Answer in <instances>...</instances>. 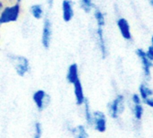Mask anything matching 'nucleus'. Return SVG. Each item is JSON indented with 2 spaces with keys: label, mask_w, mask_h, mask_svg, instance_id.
<instances>
[{
  "label": "nucleus",
  "mask_w": 153,
  "mask_h": 138,
  "mask_svg": "<svg viewBox=\"0 0 153 138\" xmlns=\"http://www.w3.org/2000/svg\"><path fill=\"white\" fill-rule=\"evenodd\" d=\"M7 58L13 65L16 75L20 77H25L30 71V62L23 55L7 54Z\"/></svg>",
  "instance_id": "nucleus-1"
},
{
  "label": "nucleus",
  "mask_w": 153,
  "mask_h": 138,
  "mask_svg": "<svg viewBox=\"0 0 153 138\" xmlns=\"http://www.w3.org/2000/svg\"><path fill=\"white\" fill-rule=\"evenodd\" d=\"M22 4L14 3L4 5L0 13V25L16 22L21 15Z\"/></svg>",
  "instance_id": "nucleus-2"
},
{
  "label": "nucleus",
  "mask_w": 153,
  "mask_h": 138,
  "mask_svg": "<svg viewBox=\"0 0 153 138\" xmlns=\"http://www.w3.org/2000/svg\"><path fill=\"white\" fill-rule=\"evenodd\" d=\"M31 100L36 110L39 112H43L50 104L51 97L45 90L38 89L32 93Z\"/></svg>",
  "instance_id": "nucleus-3"
},
{
  "label": "nucleus",
  "mask_w": 153,
  "mask_h": 138,
  "mask_svg": "<svg viewBox=\"0 0 153 138\" xmlns=\"http://www.w3.org/2000/svg\"><path fill=\"white\" fill-rule=\"evenodd\" d=\"M52 37H53L52 21L48 15H46L43 18L41 37H40L41 45L44 49H47V50L49 49V48L51 46V42H52Z\"/></svg>",
  "instance_id": "nucleus-4"
},
{
  "label": "nucleus",
  "mask_w": 153,
  "mask_h": 138,
  "mask_svg": "<svg viewBox=\"0 0 153 138\" xmlns=\"http://www.w3.org/2000/svg\"><path fill=\"white\" fill-rule=\"evenodd\" d=\"M126 109V99L123 94H117L112 101L108 103V111L110 118L117 119L124 112Z\"/></svg>",
  "instance_id": "nucleus-5"
},
{
  "label": "nucleus",
  "mask_w": 153,
  "mask_h": 138,
  "mask_svg": "<svg viewBox=\"0 0 153 138\" xmlns=\"http://www.w3.org/2000/svg\"><path fill=\"white\" fill-rule=\"evenodd\" d=\"M135 54L142 65L143 74L146 80H150L152 78V68L153 67V62L148 57L146 51L143 48H137Z\"/></svg>",
  "instance_id": "nucleus-6"
},
{
  "label": "nucleus",
  "mask_w": 153,
  "mask_h": 138,
  "mask_svg": "<svg viewBox=\"0 0 153 138\" xmlns=\"http://www.w3.org/2000/svg\"><path fill=\"white\" fill-rule=\"evenodd\" d=\"M117 27L120 32V35L126 41H131L133 40L131 25L127 19L123 16H118L116 20Z\"/></svg>",
  "instance_id": "nucleus-7"
},
{
  "label": "nucleus",
  "mask_w": 153,
  "mask_h": 138,
  "mask_svg": "<svg viewBox=\"0 0 153 138\" xmlns=\"http://www.w3.org/2000/svg\"><path fill=\"white\" fill-rule=\"evenodd\" d=\"M96 40L101 57L103 59L107 58V57L108 56V48L105 36L104 28H100V27L96 28Z\"/></svg>",
  "instance_id": "nucleus-8"
},
{
  "label": "nucleus",
  "mask_w": 153,
  "mask_h": 138,
  "mask_svg": "<svg viewBox=\"0 0 153 138\" xmlns=\"http://www.w3.org/2000/svg\"><path fill=\"white\" fill-rule=\"evenodd\" d=\"M92 127L99 133H105L108 127L107 116L104 112L97 110L93 112V121Z\"/></svg>",
  "instance_id": "nucleus-9"
},
{
  "label": "nucleus",
  "mask_w": 153,
  "mask_h": 138,
  "mask_svg": "<svg viewBox=\"0 0 153 138\" xmlns=\"http://www.w3.org/2000/svg\"><path fill=\"white\" fill-rule=\"evenodd\" d=\"M62 19L65 22H70L74 17V5L72 0H63L61 4Z\"/></svg>",
  "instance_id": "nucleus-10"
},
{
  "label": "nucleus",
  "mask_w": 153,
  "mask_h": 138,
  "mask_svg": "<svg viewBox=\"0 0 153 138\" xmlns=\"http://www.w3.org/2000/svg\"><path fill=\"white\" fill-rule=\"evenodd\" d=\"M73 87H74V100H75L76 105L82 106L87 98L84 94V90H83V86H82L81 79L76 81L73 84Z\"/></svg>",
  "instance_id": "nucleus-11"
},
{
  "label": "nucleus",
  "mask_w": 153,
  "mask_h": 138,
  "mask_svg": "<svg viewBox=\"0 0 153 138\" xmlns=\"http://www.w3.org/2000/svg\"><path fill=\"white\" fill-rule=\"evenodd\" d=\"M66 82L73 85L76 81L80 79V73H79V66L76 63H72L69 65L67 71H66V75H65Z\"/></svg>",
  "instance_id": "nucleus-12"
},
{
  "label": "nucleus",
  "mask_w": 153,
  "mask_h": 138,
  "mask_svg": "<svg viewBox=\"0 0 153 138\" xmlns=\"http://www.w3.org/2000/svg\"><path fill=\"white\" fill-rule=\"evenodd\" d=\"M69 132L74 138H89V133L84 125H77L75 127H70Z\"/></svg>",
  "instance_id": "nucleus-13"
},
{
  "label": "nucleus",
  "mask_w": 153,
  "mask_h": 138,
  "mask_svg": "<svg viewBox=\"0 0 153 138\" xmlns=\"http://www.w3.org/2000/svg\"><path fill=\"white\" fill-rule=\"evenodd\" d=\"M30 14L35 20H41L45 15V10L41 4H33L30 6Z\"/></svg>",
  "instance_id": "nucleus-14"
},
{
  "label": "nucleus",
  "mask_w": 153,
  "mask_h": 138,
  "mask_svg": "<svg viewBox=\"0 0 153 138\" xmlns=\"http://www.w3.org/2000/svg\"><path fill=\"white\" fill-rule=\"evenodd\" d=\"M93 17L95 19V22H96V25L97 27H100V28H105L106 26V15L104 13V12L95 6V8L93 9Z\"/></svg>",
  "instance_id": "nucleus-15"
},
{
  "label": "nucleus",
  "mask_w": 153,
  "mask_h": 138,
  "mask_svg": "<svg viewBox=\"0 0 153 138\" xmlns=\"http://www.w3.org/2000/svg\"><path fill=\"white\" fill-rule=\"evenodd\" d=\"M83 111H84V119H85V122L88 126H91L92 127V121H93V112L91 110L90 102L88 101V99H86V101L83 103Z\"/></svg>",
  "instance_id": "nucleus-16"
},
{
  "label": "nucleus",
  "mask_w": 153,
  "mask_h": 138,
  "mask_svg": "<svg viewBox=\"0 0 153 138\" xmlns=\"http://www.w3.org/2000/svg\"><path fill=\"white\" fill-rule=\"evenodd\" d=\"M139 95L142 100L144 101L148 98L153 97V90L146 83H143L139 86Z\"/></svg>",
  "instance_id": "nucleus-17"
},
{
  "label": "nucleus",
  "mask_w": 153,
  "mask_h": 138,
  "mask_svg": "<svg viewBox=\"0 0 153 138\" xmlns=\"http://www.w3.org/2000/svg\"><path fill=\"white\" fill-rule=\"evenodd\" d=\"M80 7L85 13H90L95 8L93 0H80Z\"/></svg>",
  "instance_id": "nucleus-18"
},
{
  "label": "nucleus",
  "mask_w": 153,
  "mask_h": 138,
  "mask_svg": "<svg viewBox=\"0 0 153 138\" xmlns=\"http://www.w3.org/2000/svg\"><path fill=\"white\" fill-rule=\"evenodd\" d=\"M43 137V126L41 122L36 121L33 124L32 138H42Z\"/></svg>",
  "instance_id": "nucleus-19"
},
{
  "label": "nucleus",
  "mask_w": 153,
  "mask_h": 138,
  "mask_svg": "<svg viewBox=\"0 0 153 138\" xmlns=\"http://www.w3.org/2000/svg\"><path fill=\"white\" fill-rule=\"evenodd\" d=\"M143 113H144V109H143V106L142 104L134 105V107H133V114H134V119L136 120L140 121L143 119Z\"/></svg>",
  "instance_id": "nucleus-20"
},
{
  "label": "nucleus",
  "mask_w": 153,
  "mask_h": 138,
  "mask_svg": "<svg viewBox=\"0 0 153 138\" xmlns=\"http://www.w3.org/2000/svg\"><path fill=\"white\" fill-rule=\"evenodd\" d=\"M131 101L133 102L134 105H138V104H142L143 100L141 98V96L139 95V93H134L131 96Z\"/></svg>",
  "instance_id": "nucleus-21"
},
{
  "label": "nucleus",
  "mask_w": 153,
  "mask_h": 138,
  "mask_svg": "<svg viewBox=\"0 0 153 138\" xmlns=\"http://www.w3.org/2000/svg\"><path fill=\"white\" fill-rule=\"evenodd\" d=\"M145 51H146V54H147L148 57L153 62V46L150 45V46L148 47L147 50H145Z\"/></svg>",
  "instance_id": "nucleus-22"
},
{
  "label": "nucleus",
  "mask_w": 153,
  "mask_h": 138,
  "mask_svg": "<svg viewBox=\"0 0 153 138\" xmlns=\"http://www.w3.org/2000/svg\"><path fill=\"white\" fill-rule=\"evenodd\" d=\"M143 102L145 105H147L148 107H150V108L153 109V97L148 98V99H146V100L143 101Z\"/></svg>",
  "instance_id": "nucleus-23"
},
{
  "label": "nucleus",
  "mask_w": 153,
  "mask_h": 138,
  "mask_svg": "<svg viewBox=\"0 0 153 138\" xmlns=\"http://www.w3.org/2000/svg\"><path fill=\"white\" fill-rule=\"evenodd\" d=\"M47 3H48V5L49 8H51L53 6V4H54V0H47Z\"/></svg>",
  "instance_id": "nucleus-24"
},
{
  "label": "nucleus",
  "mask_w": 153,
  "mask_h": 138,
  "mask_svg": "<svg viewBox=\"0 0 153 138\" xmlns=\"http://www.w3.org/2000/svg\"><path fill=\"white\" fill-rule=\"evenodd\" d=\"M4 7V3L2 0H0V13H1V11L3 10ZM0 28H1V25H0Z\"/></svg>",
  "instance_id": "nucleus-25"
},
{
  "label": "nucleus",
  "mask_w": 153,
  "mask_h": 138,
  "mask_svg": "<svg viewBox=\"0 0 153 138\" xmlns=\"http://www.w3.org/2000/svg\"><path fill=\"white\" fill-rule=\"evenodd\" d=\"M147 1H148V3H149L150 6H151V7L153 9V0H147Z\"/></svg>",
  "instance_id": "nucleus-26"
},
{
  "label": "nucleus",
  "mask_w": 153,
  "mask_h": 138,
  "mask_svg": "<svg viewBox=\"0 0 153 138\" xmlns=\"http://www.w3.org/2000/svg\"><path fill=\"white\" fill-rule=\"evenodd\" d=\"M15 3H17V4H22V0H15Z\"/></svg>",
  "instance_id": "nucleus-27"
},
{
  "label": "nucleus",
  "mask_w": 153,
  "mask_h": 138,
  "mask_svg": "<svg viewBox=\"0 0 153 138\" xmlns=\"http://www.w3.org/2000/svg\"><path fill=\"white\" fill-rule=\"evenodd\" d=\"M8 3H9V4H14L15 3V0H8Z\"/></svg>",
  "instance_id": "nucleus-28"
},
{
  "label": "nucleus",
  "mask_w": 153,
  "mask_h": 138,
  "mask_svg": "<svg viewBox=\"0 0 153 138\" xmlns=\"http://www.w3.org/2000/svg\"><path fill=\"white\" fill-rule=\"evenodd\" d=\"M151 45L153 46V34L152 35V37H151Z\"/></svg>",
  "instance_id": "nucleus-29"
}]
</instances>
